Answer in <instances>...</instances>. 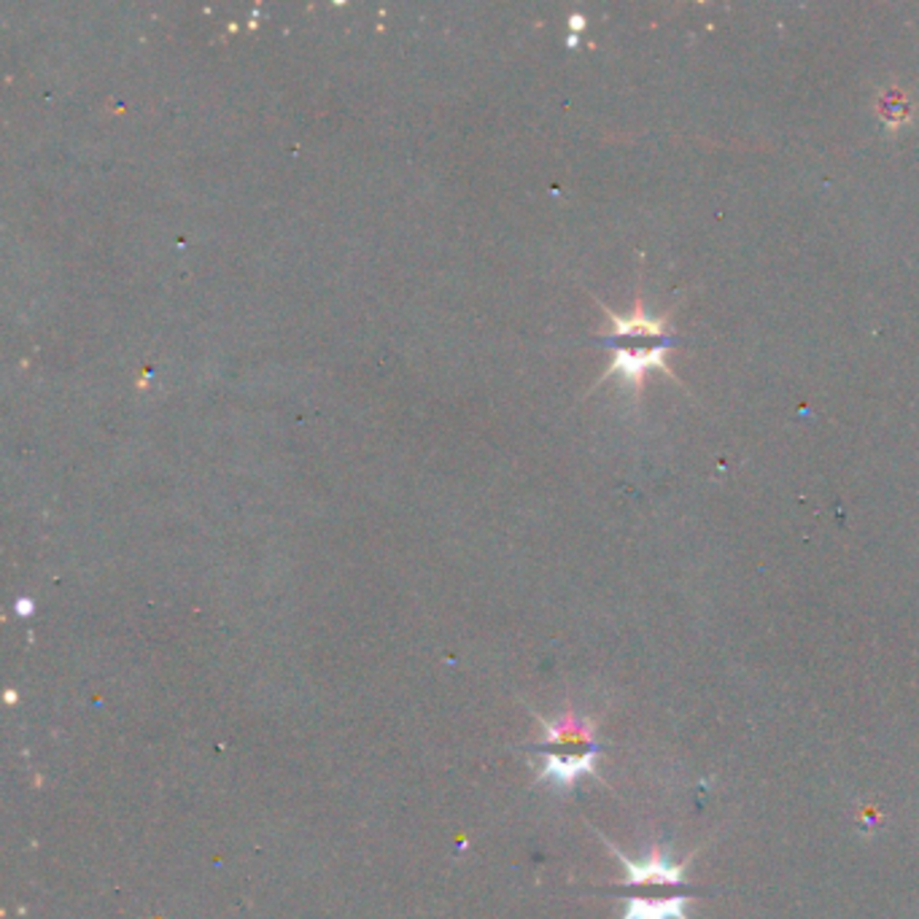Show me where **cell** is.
Masks as SVG:
<instances>
[{
	"instance_id": "cell-3",
	"label": "cell",
	"mask_w": 919,
	"mask_h": 919,
	"mask_svg": "<svg viewBox=\"0 0 919 919\" xmlns=\"http://www.w3.org/2000/svg\"><path fill=\"white\" fill-rule=\"evenodd\" d=\"M671 343H658V345H650V349H615V356H613V364H609L607 370V377L609 375H618L626 386H642V381H645L647 373H653V370H664V373H669V367H666V354H669Z\"/></svg>"
},
{
	"instance_id": "cell-2",
	"label": "cell",
	"mask_w": 919,
	"mask_h": 919,
	"mask_svg": "<svg viewBox=\"0 0 919 919\" xmlns=\"http://www.w3.org/2000/svg\"><path fill=\"white\" fill-rule=\"evenodd\" d=\"M543 726L545 745L553 747L539 769L543 782H551L558 790H569L585 774H596V758H599L602 747L596 741L594 723L569 713L562 720H543Z\"/></svg>"
},
{
	"instance_id": "cell-1",
	"label": "cell",
	"mask_w": 919,
	"mask_h": 919,
	"mask_svg": "<svg viewBox=\"0 0 919 919\" xmlns=\"http://www.w3.org/2000/svg\"><path fill=\"white\" fill-rule=\"evenodd\" d=\"M615 858L626 868V882L618 890H626V915L623 919H688V906L698 898L701 887L688 879V860L675 864L671 849L653 845L642 860L623 855L613 841H607Z\"/></svg>"
},
{
	"instance_id": "cell-5",
	"label": "cell",
	"mask_w": 919,
	"mask_h": 919,
	"mask_svg": "<svg viewBox=\"0 0 919 919\" xmlns=\"http://www.w3.org/2000/svg\"><path fill=\"white\" fill-rule=\"evenodd\" d=\"M19 613H30V602H19Z\"/></svg>"
},
{
	"instance_id": "cell-4",
	"label": "cell",
	"mask_w": 919,
	"mask_h": 919,
	"mask_svg": "<svg viewBox=\"0 0 919 919\" xmlns=\"http://www.w3.org/2000/svg\"><path fill=\"white\" fill-rule=\"evenodd\" d=\"M609 319H613V335H609L607 340L639 337V340H656V343H675L671 332H666L664 321L647 316V313L642 311V305H637V311H634L628 319L615 316V313H609Z\"/></svg>"
}]
</instances>
